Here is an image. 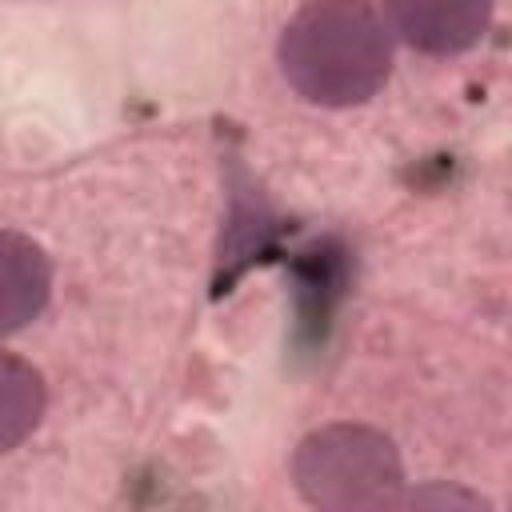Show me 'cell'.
Wrapping results in <instances>:
<instances>
[{
	"label": "cell",
	"instance_id": "6da1fadb",
	"mask_svg": "<svg viewBox=\"0 0 512 512\" xmlns=\"http://www.w3.org/2000/svg\"><path fill=\"white\" fill-rule=\"evenodd\" d=\"M276 56L300 100L352 108L388 80L392 40L368 0H312L284 24Z\"/></svg>",
	"mask_w": 512,
	"mask_h": 512
},
{
	"label": "cell",
	"instance_id": "7a4b0ae2",
	"mask_svg": "<svg viewBox=\"0 0 512 512\" xmlns=\"http://www.w3.org/2000/svg\"><path fill=\"white\" fill-rule=\"evenodd\" d=\"M292 480L304 504L324 512H376L404 496L400 452L368 424H324L308 432L292 456Z\"/></svg>",
	"mask_w": 512,
	"mask_h": 512
},
{
	"label": "cell",
	"instance_id": "5b68a950",
	"mask_svg": "<svg viewBox=\"0 0 512 512\" xmlns=\"http://www.w3.org/2000/svg\"><path fill=\"white\" fill-rule=\"evenodd\" d=\"M44 404V376L28 360L0 352V452H12L24 436H32L44 416Z\"/></svg>",
	"mask_w": 512,
	"mask_h": 512
},
{
	"label": "cell",
	"instance_id": "277c9868",
	"mask_svg": "<svg viewBox=\"0 0 512 512\" xmlns=\"http://www.w3.org/2000/svg\"><path fill=\"white\" fill-rule=\"evenodd\" d=\"M52 292V264L48 252L12 228H0V336L20 332L32 324Z\"/></svg>",
	"mask_w": 512,
	"mask_h": 512
},
{
	"label": "cell",
	"instance_id": "8992f818",
	"mask_svg": "<svg viewBox=\"0 0 512 512\" xmlns=\"http://www.w3.org/2000/svg\"><path fill=\"white\" fill-rule=\"evenodd\" d=\"M400 504H412V508H424V504H448V508H488L484 496L476 492H464V488H424V492H412V496H400Z\"/></svg>",
	"mask_w": 512,
	"mask_h": 512
},
{
	"label": "cell",
	"instance_id": "3957f363",
	"mask_svg": "<svg viewBox=\"0 0 512 512\" xmlns=\"http://www.w3.org/2000/svg\"><path fill=\"white\" fill-rule=\"evenodd\" d=\"M384 4L400 40L428 56H452L472 48L492 20V0H384Z\"/></svg>",
	"mask_w": 512,
	"mask_h": 512
}]
</instances>
